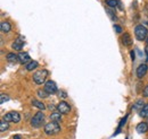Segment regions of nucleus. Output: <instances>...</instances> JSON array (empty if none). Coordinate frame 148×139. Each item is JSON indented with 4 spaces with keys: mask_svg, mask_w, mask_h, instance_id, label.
Here are the masks:
<instances>
[{
    "mask_svg": "<svg viewBox=\"0 0 148 139\" xmlns=\"http://www.w3.org/2000/svg\"><path fill=\"white\" fill-rule=\"evenodd\" d=\"M134 35L138 41H146L148 37V30L144 25L139 24L134 27Z\"/></svg>",
    "mask_w": 148,
    "mask_h": 139,
    "instance_id": "obj_1",
    "label": "nucleus"
},
{
    "mask_svg": "<svg viewBox=\"0 0 148 139\" xmlns=\"http://www.w3.org/2000/svg\"><path fill=\"white\" fill-rule=\"evenodd\" d=\"M43 131H45V134L48 135V136H54V135L58 134V132L60 131V127H59V124H58L57 122L50 121L45 126Z\"/></svg>",
    "mask_w": 148,
    "mask_h": 139,
    "instance_id": "obj_2",
    "label": "nucleus"
},
{
    "mask_svg": "<svg viewBox=\"0 0 148 139\" xmlns=\"http://www.w3.org/2000/svg\"><path fill=\"white\" fill-rule=\"evenodd\" d=\"M47 76H48V71L46 69L38 70L37 72L33 74V82H34L37 85H42V84L46 82Z\"/></svg>",
    "mask_w": 148,
    "mask_h": 139,
    "instance_id": "obj_3",
    "label": "nucleus"
},
{
    "mask_svg": "<svg viewBox=\"0 0 148 139\" xmlns=\"http://www.w3.org/2000/svg\"><path fill=\"white\" fill-rule=\"evenodd\" d=\"M2 120L6 122H14V123H18L21 121V114L18 112H8L7 114L3 115Z\"/></svg>",
    "mask_w": 148,
    "mask_h": 139,
    "instance_id": "obj_4",
    "label": "nucleus"
},
{
    "mask_svg": "<svg viewBox=\"0 0 148 139\" xmlns=\"http://www.w3.org/2000/svg\"><path fill=\"white\" fill-rule=\"evenodd\" d=\"M43 120H45V114L43 112H38L36 113V115L32 118L31 120V126L33 128H40L43 123Z\"/></svg>",
    "mask_w": 148,
    "mask_h": 139,
    "instance_id": "obj_5",
    "label": "nucleus"
},
{
    "mask_svg": "<svg viewBox=\"0 0 148 139\" xmlns=\"http://www.w3.org/2000/svg\"><path fill=\"white\" fill-rule=\"evenodd\" d=\"M57 111L60 112L62 114H69L71 112V106L67 102L65 101H60L57 105Z\"/></svg>",
    "mask_w": 148,
    "mask_h": 139,
    "instance_id": "obj_6",
    "label": "nucleus"
},
{
    "mask_svg": "<svg viewBox=\"0 0 148 139\" xmlns=\"http://www.w3.org/2000/svg\"><path fill=\"white\" fill-rule=\"evenodd\" d=\"M43 89H45L49 95H50V94H55L56 92L58 90V89H57L56 83L55 82H53V80H48V82H46V83H45Z\"/></svg>",
    "mask_w": 148,
    "mask_h": 139,
    "instance_id": "obj_7",
    "label": "nucleus"
},
{
    "mask_svg": "<svg viewBox=\"0 0 148 139\" xmlns=\"http://www.w3.org/2000/svg\"><path fill=\"white\" fill-rule=\"evenodd\" d=\"M147 70H148V66L146 63H141L137 70H136V74H137V77L138 78H143L144 76H146V74H147Z\"/></svg>",
    "mask_w": 148,
    "mask_h": 139,
    "instance_id": "obj_8",
    "label": "nucleus"
},
{
    "mask_svg": "<svg viewBox=\"0 0 148 139\" xmlns=\"http://www.w3.org/2000/svg\"><path fill=\"white\" fill-rule=\"evenodd\" d=\"M18 60L22 65H27L31 61V57L30 54L26 52H21L18 54Z\"/></svg>",
    "mask_w": 148,
    "mask_h": 139,
    "instance_id": "obj_9",
    "label": "nucleus"
},
{
    "mask_svg": "<svg viewBox=\"0 0 148 139\" xmlns=\"http://www.w3.org/2000/svg\"><path fill=\"white\" fill-rule=\"evenodd\" d=\"M136 130H137V132H139V134H145V132H147V130H148V124L146 122H140V123L137 124Z\"/></svg>",
    "mask_w": 148,
    "mask_h": 139,
    "instance_id": "obj_10",
    "label": "nucleus"
},
{
    "mask_svg": "<svg viewBox=\"0 0 148 139\" xmlns=\"http://www.w3.org/2000/svg\"><path fill=\"white\" fill-rule=\"evenodd\" d=\"M121 40H122V43H123L125 47H131V45H132V38H131V36H130L129 33H124V34L122 35Z\"/></svg>",
    "mask_w": 148,
    "mask_h": 139,
    "instance_id": "obj_11",
    "label": "nucleus"
},
{
    "mask_svg": "<svg viewBox=\"0 0 148 139\" xmlns=\"http://www.w3.org/2000/svg\"><path fill=\"white\" fill-rule=\"evenodd\" d=\"M0 30L2 33H9L10 30H12V25L9 22H2L0 24Z\"/></svg>",
    "mask_w": 148,
    "mask_h": 139,
    "instance_id": "obj_12",
    "label": "nucleus"
},
{
    "mask_svg": "<svg viewBox=\"0 0 148 139\" xmlns=\"http://www.w3.org/2000/svg\"><path fill=\"white\" fill-rule=\"evenodd\" d=\"M6 59H7V61L8 62H10V63H16V62H18V55H16L15 53L10 52V53H7V55H6Z\"/></svg>",
    "mask_w": 148,
    "mask_h": 139,
    "instance_id": "obj_13",
    "label": "nucleus"
},
{
    "mask_svg": "<svg viewBox=\"0 0 148 139\" xmlns=\"http://www.w3.org/2000/svg\"><path fill=\"white\" fill-rule=\"evenodd\" d=\"M145 102L143 101V100H138L134 104H133V106H132V111H141L144 107H145Z\"/></svg>",
    "mask_w": 148,
    "mask_h": 139,
    "instance_id": "obj_14",
    "label": "nucleus"
},
{
    "mask_svg": "<svg viewBox=\"0 0 148 139\" xmlns=\"http://www.w3.org/2000/svg\"><path fill=\"white\" fill-rule=\"evenodd\" d=\"M62 113L60 112H58V111H56V112H53L51 114H50V120L53 122H57V123H59V122L62 121Z\"/></svg>",
    "mask_w": 148,
    "mask_h": 139,
    "instance_id": "obj_15",
    "label": "nucleus"
},
{
    "mask_svg": "<svg viewBox=\"0 0 148 139\" xmlns=\"http://www.w3.org/2000/svg\"><path fill=\"white\" fill-rule=\"evenodd\" d=\"M12 48H13L14 50H16V51H21V50L23 49V41H22L21 38L15 40V42L12 44Z\"/></svg>",
    "mask_w": 148,
    "mask_h": 139,
    "instance_id": "obj_16",
    "label": "nucleus"
},
{
    "mask_svg": "<svg viewBox=\"0 0 148 139\" xmlns=\"http://www.w3.org/2000/svg\"><path fill=\"white\" fill-rule=\"evenodd\" d=\"M38 67H39V63L37 61H30L27 65H25V68L27 71H32V70L37 69Z\"/></svg>",
    "mask_w": 148,
    "mask_h": 139,
    "instance_id": "obj_17",
    "label": "nucleus"
},
{
    "mask_svg": "<svg viewBox=\"0 0 148 139\" xmlns=\"http://www.w3.org/2000/svg\"><path fill=\"white\" fill-rule=\"evenodd\" d=\"M31 103H32V105H33V106H36V107H38V109H39V110H41V111H43V110L46 109V106H45V104H43L42 102L38 101V100H33V101H32Z\"/></svg>",
    "mask_w": 148,
    "mask_h": 139,
    "instance_id": "obj_18",
    "label": "nucleus"
},
{
    "mask_svg": "<svg viewBox=\"0 0 148 139\" xmlns=\"http://www.w3.org/2000/svg\"><path fill=\"white\" fill-rule=\"evenodd\" d=\"M8 128H9L8 122L3 121V120L0 122V131H1V132H3V131H6V130H8Z\"/></svg>",
    "mask_w": 148,
    "mask_h": 139,
    "instance_id": "obj_19",
    "label": "nucleus"
},
{
    "mask_svg": "<svg viewBox=\"0 0 148 139\" xmlns=\"http://www.w3.org/2000/svg\"><path fill=\"white\" fill-rule=\"evenodd\" d=\"M106 5L111 8H115L116 6H119V1L116 0H106Z\"/></svg>",
    "mask_w": 148,
    "mask_h": 139,
    "instance_id": "obj_20",
    "label": "nucleus"
},
{
    "mask_svg": "<svg viewBox=\"0 0 148 139\" xmlns=\"http://www.w3.org/2000/svg\"><path fill=\"white\" fill-rule=\"evenodd\" d=\"M38 95H39V97H42V99H46V97H48L49 96V94L45 90V89H38Z\"/></svg>",
    "mask_w": 148,
    "mask_h": 139,
    "instance_id": "obj_21",
    "label": "nucleus"
},
{
    "mask_svg": "<svg viewBox=\"0 0 148 139\" xmlns=\"http://www.w3.org/2000/svg\"><path fill=\"white\" fill-rule=\"evenodd\" d=\"M140 117H143V118H148V104L145 105V107L140 111Z\"/></svg>",
    "mask_w": 148,
    "mask_h": 139,
    "instance_id": "obj_22",
    "label": "nucleus"
},
{
    "mask_svg": "<svg viewBox=\"0 0 148 139\" xmlns=\"http://www.w3.org/2000/svg\"><path fill=\"white\" fill-rule=\"evenodd\" d=\"M6 101H9V96L6 95V94H1V95H0V103L3 104Z\"/></svg>",
    "mask_w": 148,
    "mask_h": 139,
    "instance_id": "obj_23",
    "label": "nucleus"
},
{
    "mask_svg": "<svg viewBox=\"0 0 148 139\" xmlns=\"http://www.w3.org/2000/svg\"><path fill=\"white\" fill-rule=\"evenodd\" d=\"M113 27H114V30H115V32H116V33H121V32L123 31V30H122V27H121L120 25H114Z\"/></svg>",
    "mask_w": 148,
    "mask_h": 139,
    "instance_id": "obj_24",
    "label": "nucleus"
},
{
    "mask_svg": "<svg viewBox=\"0 0 148 139\" xmlns=\"http://www.w3.org/2000/svg\"><path fill=\"white\" fill-rule=\"evenodd\" d=\"M107 14H108V15L111 16L112 19H114V20L116 19V16H114V15H113V11H112L111 9H107Z\"/></svg>",
    "mask_w": 148,
    "mask_h": 139,
    "instance_id": "obj_25",
    "label": "nucleus"
},
{
    "mask_svg": "<svg viewBox=\"0 0 148 139\" xmlns=\"http://www.w3.org/2000/svg\"><path fill=\"white\" fill-rule=\"evenodd\" d=\"M143 95H144V97H148V85L145 87V89L143 92Z\"/></svg>",
    "mask_w": 148,
    "mask_h": 139,
    "instance_id": "obj_26",
    "label": "nucleus"
},
{
    "mask_svg": "<svg viewBox=\"0 0 148 139\" xmlns=\"http://www.w3.org/2000/svg\"><path fill=\"white\" fill-rule=\"evenodd\" d=\"M59 96H62V97H64V99H66V97H67L66 93H65V92H63V90H59Z\"/></svg>",
    "mask_w": 148,
    "mask_h": 139,
    "instance_id": "obj_27",
    "label": "nucleus"
},
{
    "mask_svg": "<svg viewBox=\"0 0 148 139\" xmlns=\"http://www.w3.org/2000/svg\"><path fill=\"white\" fill-rule=\"evenodd\" d=\"M145 52H146V55H147V61H148V45H146V48H145Z\"/></svg>",
    "mask_w": 148,
    "mask_h": 139,
    "instance_id": "obj_28",
    "label": "nucleus"
},
{
    "mask_svg": "<svg viewBox=\"0 0 148 139\" xmlns=\"http://www.w3.org/2000/svg\"><path fill=\"white\" fill-rule=\"evenodd\" d=\"M13 138H14V139H21V136H19V135H15Z\"/></svg>",
    "mask_w": 148,
    "mask_h": 139,
    "instance_id": "obj_29",
    "label": "nucleus"
},
{
    "mask_svg": "<svg viewBox=\"0 0 148 139\" xmlns=\"http://www.w3.org/2000/svg\"><path fill=\"white\" fill-rule=\"evenodd\" d=\"M131 57H132L131 59H132V60H134V53H133V51H131Z\"/></svg>",
    "mask_w": 148,
    "mask_h": 139,
    "instance_id": "obj_30",
    "label": "nucleus"
},
{
    "mask_svg": "<svg viewBox=\"0 0 148 139\" xmlns=\"http://www.w3.org/2000/svg\"><path fill=\"white\" fill-rule=\"evenodd\" d=\"M146 42H147V45H148V37H147V40H146Z\"/></svg>",
    "mask_w": 148,
    "mask_h": 139,
    "instance_id": "obj_31",
    "label": "nucleus"
},
{
    "mask_svg": "<svg viewBox=\"0 0 148 139\" xmlns=\"http://www.w3.org/2000/svg\"><path fill=\"white\" fill-rule=\"evenodd\" d=\"M146 24H147V25H148V22H146Z\"/></svg>",
    "mask_w": 148,
    "mask_h": 139,
    "instance_id": "obj_32",
    "label": "nucleus"
}]
</instances>
